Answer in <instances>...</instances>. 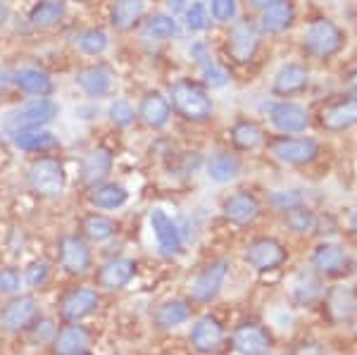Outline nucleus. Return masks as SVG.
Masks as SVG:
<instances>
[{
	"mask_svg": "<svg viewBox=\"0 0 357 355\" xmlns=\"http://www.w3.org/2000/svg\"><path fill=\"white\" fill-rule=\"evenodd\" d=\"M13 141L17 148H22V151H26V153H48V151H53V148H57L55 136L41 127L15 131Z\"/></svg>",
	"mask_w": 357,
	"mask_h": 355,
	"instance_id": "nucleus-27",
	"label": "nucleus"
},
{
	"mask_svg": "<svg viewBox=\"0 0 357 355\" xmlns=\"http://www.w3.org/2000/svg\"><path fill=\"white\" fill-rule=\"evenodd\" d=\"M72 355H93V353H91V351H86V348H84V351H77V353H72Z\"/></svg>",
	"mask_w": 357,
	"mask_h": 355,
	"instance_id": "nucleus-54",
	"label": "nucleus"
},
{
	"mask_svg": "<svg viewBox=\"0 0 357 355\" xmlns=\"http://www.w3.org/2000/svg\"><path fill=\"white\" fill-rule=\"evenodd\" d=\"M136 260L131 257H112L98 270V286L105 291H119L134 279Z\"/></svg>",
	"mask_w": 357,
	"mask_h": 355,
	"instance_id": "nucleus-17",
	"label": "nucleus"
},
{
	"mask_svg": "<svg viewBox=\"0 0 357 355\" xmlns=\"http://www.w3.org/2000/svg\"><path fill=\"white\" fill-rule=\"evenodd\" d=\"M224 210V217H227L231 225H238V227H245V225H252V222L260 217L262 213V205L252 193L248 191H238L234 196H229L224 200L222 205Z\"/></svg>",
	"mask_w": 357,
	"mask_h": 355,
	"instance_id": "nucleus-15",
	"label": "nucleus"
},
{
	"mask_svg": "<svg viewBox=\"0 0 357 355\" xmlns=\"http://www.w3.org/2000/svg\"><path fill=\"white\" fill-rule=\"evenodd\" d=\"M231 343L241 355H267V351L272 348V336L262 324L248 322L234 331Z\"/></svg>",
	"mask_w": 357,
	"mask_h": 355,
	"instance_id": "nucleus-14",
	"label": "nucleus"
},
{
	"mask_svg": "<svg viewBox=\"0 0 357 355\" xmlns=\"http://www.w3.org/2000/svg\"><path fill=\"white\" fill-rule=\"evenodd\" d=\"M29 184L38 196L55 198L65 191L67 186V174L62 163H57L55 158H41L31 165L29 169Z\"/></svg>",
	"mask_w": 357,
	"mask_h": 355,
	"instance_id": "nucleus-3",
	"label": "nucleus"
},
{
	"mask_svg": "<svg viewBox=\"0 0 357 355\" xmlns=\"http://www.w3.org/2000/svg\"><path fill=\"white\" fill-rule=\"evenodd\" d=\"M293 20H296V8H293V3L281 0V3L272 5V8L262 10L260 29L267 33H281L293 24Z\"/></svg>",
	"mask_w": 357,
	"mask_h": 355,
	"instance_id": "nucleus-26",
	"label": "nucleus"
},
{
	"mask_svg": "<svg viewBox=\"0 0 357 355\" xmlns=\"http://www.w3.org/2000/svg\"><path fill=\"white\" fill-rule=\"evenodd\" d=\"M293 355H324V346L317 341H303L301 346L293 351Z\"/></svg>",
	"mask_w": 357,
	"mask_h": 355,
	"instance_id": "nucleus-48",
	"label": "nucleus"
},
{
	"mask_svg": "<svg viewBox=\"0 0 357 355\" xmlns=\"http://www.w3.org/2000/svg\"><path fill=\"white\" fill-rule=\"evenodd\" d=\"M53 355H72L77 351H84L91 343V331L79 322H69L67 327L55 331L53 336Z\"/></svg>",
	"mask_w": 357,
	"mask_h": 355,
	"instance_id": "nucleus-22",
	"label": "nucleus"
},
{
	"mask_svg": "<svg viewBox=\"0 0 357 355\" xmlns=\"http://www.w3.org/2000/svg\"><path fill=\"white\" fill-rule=\"evenodd\" d=\"M319 153V143L310 136H276L272 141V156L286 165H310Z\"/></svg>",
	"mask_w": 357,
	"mask_h": 355,
	"instance_id": "nucleus-5",
	"label": "nucleus"
},
{
	"mask_svg": "<svg viewBox=\"0 0 357 355\" xmlns=\"http://www.w3.org/2000/svg\"><path fill=\"white\" fill-rule=\"evenodd\" d=\"M321 296V289H319V282L312 277V274H298L296 284H293V299L298 303H312Z\"/></svg>",
	"mask_w": 357,
	"mask_h": 355,
	"instance_id": "nucleus-38",
	"label": "nucleus"
},
{
	"mask_svg": "<svg viewBox=\"0 0 357 355\" xmlns=\"http://www.w3.org/2000/svg\"><path fill=\"white\" fill-rule=\"evenodd\" d=\"M50 279V265L45 260H36L26 267L24 272V282L31 286V289H41V286Z\"/></svg>",
	"mask_w": 357,
	"mask_h": 355,
	"instance_id": "nucleus-41",
	"label": "nucleus"
},
{
	"mask_svg": "<svg viewBox=\"0 0 357 355\" xmlns=\"http://www.w3.org/2000/svg\"><path fill=\"white\" fill-rule=\"evenodd\" d=\"M319 122H321V127L326 131H331V134L355 127L357 124V96H350V98L338 100V103H333L331 107H326V110L321 112Z\"/></svg>",
	"mask_w": 357,
	"mask_h": 355,
	"instance_id": "nucleus-18",
	"label": "nucleus"
},
{
	"mask_svg": "<svg viewBox=\"0 0 357 355\" xmlns=\"http://www.w3.org/2000/svg\"><path fill=\"white\" fill-rule=\"evenodd\" d=\"M241 172V163L238 158L231 156V153H215L210 160H207V176L220 184H227V181H234Z\"/></svg>",
	"mask_w": 357,
	"mask_h": 355,
	"instance_id": "nucleus-32",
	"label": "nucleus"
},
{
	"mask_svg": "<svg viewBox=\"0 0 357 355\" xmlns=\"http://www.w3.org/2000/svg\"><path fill=\"white\" fill-rule=\"evenodd\" d=\"M307 84H310L307 67L298 65V62H289V65H284L276 72L272 91H274V96L286 98V96H296V93H301V91H305Z\"/></svg>",
	"mask_w": 357,
	"mask_h": 355,
	"instance_id": "nucleus-19",
	"label": "nucleus"
},
{
	"mask_svg": "<svg viewBox=\"0 0 357 355\" xmlns=\"http://www.w3.org/2000/svg\"><path fill=\"white\" fill-rule=\"evenodd\" d=\"M236 0H210V13L217 22H229L236 17Z\"/></svg>",
	"mask_w": 357,
	"mask_h": 355,
	"instance_id": "nucleus-46",
	"label": "nucleus"
},
{
	"mask_svg": "<svg viewBox=\"0 0 357 355\" xmlns=\"http://www.w3.org/2000/svg\"><path fill=\"white\" fill-rule=\"evenodd\" d=\"M89 198H91V203L100 210H117L129 200V193H126V188L119 184H105V181H100V184L91 186Z\"/></svg>",
	"mask_w": 357,
	"mask_h": 355,
	"instance_id": "nucleus-30",
	"label": "nucleus"
},
{
	"mask_svg": "<svg viewBox=\"0 0 357 355\" xmlns=\"http://www.w3.org/2000/svg\"><path fill=\"white\" fill-rule=\"evenodd\" d=\"M272 203L276 210L289 213V210L303 205V193L301 191H276V193H272Z\"/></svg>",
	"mask_w": 357,
	"mask_h": 355,
	"instance_id": "nucleus-44",
	"label": "nucleus"
},
{
	"mask_svg": "<svg viewBox=\"0 0 357 355\" xmlns=\"http://www.w3.org/2000/svg\"><path fill=\"white\" fill-rule=\"evenodd\" d=\"M257 45H260V36H257V29L250 22L241 20L236 22L229 31V53L236 62H248L252 60Z\"/></svg>",
	"mask_w": 357,
	"mask_h": 355,
	"instance_id": "nucleus-16",
	"label": "nucleus"
},
{
	"mask_svg": "<svg viewBox=\"0 0 357 355\" xmlns=\"http://www.w3.org/2000/svg\"><path fill=\"white\" fill-rule=\"evenodd\" d=\"M41 327H33V336H36L38 341H53V336H55V324H53V319H41Z\"/></svg>",
	"mask_w": 357,
	"mask_h": 355,
	"instance_id": "nucleus-47",
	"label": "nucleus"
},
{
	"mask_svg": "<svg viewBox=\"0 0 357 355\" xmlns=\"http://www.w3.org/2000/svg\"><path fill=\"white\" fill-rule=\"evenodd\" d=\"M203 82L210 89H220V86L229 82V74L224 67L215 65V62H207V65H203Z\"/></svg>",
	"mask_w": 357,
	"mask_h": 355,
	"instance_id": "nucleus-45",
	"label": "nucleus"
},
{
	"mask_svg": "<svg viewBox=\"0 0 357 355\" xmlns=\"http://www.w3.org/2000/svg\"><path fill=\"white\" fill-rule=\"evenodd\" d=\"M350 91H353V93L357 96V70L350 74Z\"/></svg>",
	"mask_w": 357,
	"mask_h": 355,
	"instance_id": "nucleus-51",
	"label": "nucleus"
},
{
	"mask_svg": "<svg viewBox=\"0 0 357 355\" xmlns=\"http://www.w3.org/2000/svg\"><path fill=\"white\" fill-rule=\"evenodd\" d=\"M138 114H141V119L148 124V127L160 129V127H165V124L169 122L172 105H169V100H167L162 93H158V91H153V93H148L146 98L141 100V107H138Z\"/></svg>",
	"mask_w": 357,
	"mask_h": 355,
	"instance_id": "nucleus-24",
	"label": "nucleus"
},
{
	"mask_svg": "<svg viewBox=\"0 0 357 355\" xmlns=\"http://www.w3.org/2000/svg\"><path fill=\"white\" fill-rule=\"evenodd\" d=\"M57 255H60V267L67 274L79 277L91 270V250L82 236H74V234L62 236L60 246H57Z\"/></svg>",
	"mask_w": 357,
	"mask_h": 355,
	"instance_id": "nucleus-11",
	"label": "nucleus"
},
{
	"mask_svg": "<svg viewBox=\"0 0 357 355\" xmlns=\"http://www.w3.org/2000/svg\"><path fill=\"white\" fill-rule=\"evenodd\" d=\"M143 13H146V0H114L112 24L119 31H129L141 22Z\"/></svg>",
	"mask_w": 357,
	"mask_h": 355,
	"instance_id": "nucleus-29",
	"label": "nucleus"
},
{
	"mask_svg": "<svg viewBox=\"0 0 357 355\" xmlns=\"http://www.w3.org/2000/svg\"><path fill=\"white\" fill-rule=\"evenodd\" d=\"M343 31L331 20H314L312 24L305 29L303 45L317 60H329V57H333L343 48Z\"/></svg>",
	"mask_w": 357,
	"mask_h": 355,
	"instance_id": "nucleus-2",
	"label": "nucleus"
},
{
	"mask_svg": "<svg viewBox=\"0 0 357 355\" xmlns=\"http://www.w3.org/2000/svg\"><path fill=\"white\" fill-rule=\"evenodd\" d=\"M269 122L281 134H298V131L307 129L310 112L303 105H298V103L281 100L269 107Z\"/></svg>",
	"mask_w": 357,
	"mask_h": 355,
	"instance_id": "nucleus-13",
	"label": "nucleus"
},
{
	"mask_svg": "<svg viewBox=\"0 0 357 355\" xmlns=\"http://www.w3.org/2000/svg\"><path fill=\"white\" fill-rule=\"evenodd\" d=\"M255 8H260V10H267V8H272V5L276 3H281V0H250Z\"/></svg>",
	"mask_w": 357,
	"mask_h": 355,
	"instance_id": "nucleus-49",
	"label": "nucleus"
},
{
	"mask_svg": "<svg viewBox=\"0 0 357 355\" xmlns=\"http://www.w3.org/2000/svg\"><path fill=\"white\" fill-rule=\"evenodd\" d=\"M172 103H174L176 112L191 122H203L212 114L210 96L188 79H178L172 84Z\"/></svg>",
	"mask_w": 357,
	"mask_h": 355,
	"instance_id": "nucleus-1",
	"label": "nucleus"
},
{
	"mask_svg": "<svg viewBox=\"0 0 357 355\" xmlns=\"http://www.w3.org/2000/svg\"><path fill=\"white\" fill-rule=\"evenodd\" d=\"M98 305H100V294L93 286H74L60 301V315L67 324L82 322V319L98 310Z\"/></svg>",
	"mask_w": 357,
	"mask_h": 355,
	"instance_id": "nucleus-6",
	"label": "nucleus"
},
{
	"mask_svg": "<svg viewBox=\"0 0 357 355\" xmlns=\"http://www.w3.org/2000/svg\"><path fill=\"white\" fill-rule=\"evenodd\" d=\"M286 257H289V253H286L284 243L276 241V239H269V236L252 241L245 250V262L257 272L276 270V267L284 265Z\"/></svg>",
	"mask_w": 357,
	"mask_h": 355,
	"instance_id": "nucleus-8",
	"label": "nucleus"
},
{
	"mask_svg": "<svg viewBox=\"0 0 357 355\" xmlns=\"http://www.w3.org/2000/svg\"><path fill=\"white\" fill-rule=\"evenodd\" d=\"M5 20H8V5H5V0H0V27L5 24Z\"/></svg>",
	"mask_w": 357,
	"mask_h": 355,
	"instance_id": "nucleus-50",
	"label": "nucleus"
},
{
	"mask_svg": "<svg viewBox=\"0 0 357 355\" xmlns=\"http://www.w3.org/2000/svg\"><path fill=\"white\" fill-rule=\"evenodd\" d=\"M191 305L186 301H167L155 310V322L160 329H174L191 319Z\"/></svg>",
	"mask_w": 357,
	"mask_h": 355,
	"instance_id": "nucleus-31",
	"label": "nucleus"
},
{
	"mask_svg": "<svg viewBox=\"0 0 357 355\" xmlns=\"http://www.w3.org/2000/svg\"><path fill=\"white\" fill-rule=\"evenodd\" d=\"M13 82L17 84V89H22L29 96H36V98H48V96L53 93V79L43 70L31 67V65L15 70Z\"/></svg>",
	"mask_w": 357,
	"mask_h": 355,
	"instance_id": "nucleus-23",
	"label": "nucleus"
},
{
	"mask_svg": "<svg viewBox=\"0 0 357 355\" xmlns=\"http://www.w3.org/2000/svg\"><path fill=\"white\" fill-rule=\"evenodd\" d=\"M107 33L100 31V29H91V31L82 33L79 38V48L84 50L86 55H102L107 50Z\"/></svg>",
	"mask_w": 357,
	"mask_h": 355,
	"instance_id": "nucleus-39",
	"label": "nucleus"
},
{
	"mask_svg": "<svg viewBox=\"0 0 357 355\" xmlns=\"http://www.w3.org/2000/svg\"><path fill=\"white\" fill-rule=\"evenodd\" d=\"M134 107L129 105L126 100H114L110 105V119L117 127H129L131 122H134Z\"/></svg>",
	"mask_w": 357,
	"mask_h": 355,
	"instance_id": "nucleus-43",
	"label": "nucleus"
},
{
	"mask_svg": "<svg viewBox=\"0 0 357 355\" xmlns=\"http://www.w3.org/2000/svg\"><path fill=\"white\" fill-rule=\"evenodd\" d=\"M36 317H38V301L33 296H15L0 310V324L8 331H24L36 322Z\"/></svg>",
	"mask_w": 357,
	"mask_h": 355,
	"instance_id": "nucleus-10",
	"label": "nucleus"
},
{
	"mask_svg": "<svg viewBox=\"0 0 357 355\" xmlns=\"http://www.w3.org/2000/svg\"><path fill=\"white\" fill-rule=\"evenodd\" d=\"M231 141L238 151H255L257 146H262L264 141V131L257 127L255 122H236L231 129Z\"/></svg>",
	"mask_w": 357,
	"mask_h": 355,
	"instance_id": "nucleus-34",
	"label": "nucleus"
},
{
	"mask_svg": "<svg viewBox=\"0 0 357 355\" xmlns=\"http://www.w3.org/2000/svg\"><path fill=\"white\" fill-rule=\"evenodd\" d=\"M286 225L296 234H310L317 227V215L310 208H305V205H298V208L286 213Z\"/></svg>",
	"mask_w": 357,
	"mask_h": 355,
	"instance_id": "nucleus-37",
	"label": "nucleus"
},
{
	"mask_svg": "<svg viewBox=\"0 0 357 355\" xmlns=\"http://www.w3.org/2000/svg\"><path fill=\"white\" fill-rule=\"evenodd\" d=\"M186 3H188V0H169V5H172V8H174V10H181Z\"/></svg>",
	"mask_w": 357,
	"mask_h": 355,
	"instance_id": "nucleus-52",
	"label": "nucleus"
},
{
	"mask_svg": "<svg viewBox=\"0 0 357 355\" xmlns=\"http://www.w3.org/2000/svg\"><path fill=\"white\" fill-rule=\"evenodd\" d=\"M165 355H172V353H165Z\"/></svg>",
	"mask_w": 357,
	"mask_h": 355,
	"instance_id": "nucleus-55",
	"label": "nucleus"
},
{
	"mask_svg": "<svg viewBox=\"0 0 357 355\" xmlns=\"http://www.w3.org/2000/svg\"><path fill=\"white\" fill-rule=\"evenodd\" d=\"M62 17H65V3H62V0H41V3L33 5L29 20H31L33 27L48 29V27L60 24Z\"/></svg>",
	"mask_w": 357,
	"mask_h": 355,
	"instance_id": "nucleus-33",
	"label": "nucleus"
},
{
	"mask_svg": "<svg viewBox=\"0 0 357 355\" xmlns=\"http://www.w3.org/2000/svg\"><path fill=\"white\" fill-rule=\"evenodd\" d=\"M5 82H8V77H5L3 67H0V91H3V89H5Z\"/></svg>",
	"mask_w": 357,
	"mask_h": 355,
	"instance_id": "nucleus-53",
	"label": "nucleus"
},
{
	"mask_svg": "<svg viewBox=\"0 0 357 355\" xmlns=\"http://www.w3.org/2000/svg\"><path fill=\"white\" fill-rule=\"evenodd\" d=\"M151 227L155 234V241H158L160 253L167 257H176L183 253V239H181V229L162 208H153L151 210Z\"/></svg>",
	"mask_w": 357,
	"mask_h": 355,
	"instance_id": "nucleus-7",
	"label": "nucleus"
},
{
	"mask_svg": "<svg viewBox=\"0 0 357 355\" xmlns=\"http://www.w3.org/2000/svg\"><path fill=\"white\" fill-rule=\"evenodd\" d=\"M60 107L55 105L50 98H36L31 103H26V105L17 107L5 117V127L10 131H22V129H36V127H43V124L53 122L55 114Z\"/></svg>",
	"mask_w": 357,
	"mask_h": 355,
	"instance_id": "nucleus-4",
	"label": "nucleus"
},
{
	"mask_svg": "<svg viewBox=\"0 0 357 355\" xmlns=\"http://www.w3.org/2000/svg\"><path fill=\"white\" fill-rule=\"evenodd\" d=\"M22 282H24V277L20 274V270H15V267H0V294L5 296L20 294Z\"/></svg>",
	"mask_w": 357,
	"mask_h": 355,
	"instance_id": "nucleus-42",
	"label": "nucleus"
},
{
	"mask_svg": "<svg viewBox=\"0 0 357 355\" xmlns=\"http://www.w3.org/2000/svg\"><path fill=\"white\" fill-rule=\"evenodd\" d=\"M82 232L86 239L100 243V241H107L110 236H114L117 225H114V220H110V217H105V215H89L82 222Z\"/></svg>",
	"mask_w": 357,
	"mask_h": 355,
	"instance_id": "nucleus-35",
	"label": "nucleus"
},
{
	"mask_svg": "<svg viewBox=\"0 0 357 355\" xmlns=\"http://www.w3.org/2000/svg\"><path fill=\"white\" fill-rule=\"evenodd\" d=\"M112 169V153L107 148H93L84 160V181L91 186L105 181Z\"/></svg>",
	"mask_w": 357,
	"mask_h": 355,
	"instance_id": "nucleus-28",
	"label": "nucleus"
},
{
	"mask_svg": "<svg viewBox=\"0 0 357 355\" xmlns=\"http://www.w3.org/2000/svg\"><path fill=\"white\" fill-rule=\"evenodd\" d=\"M312 267L324 277H336L348 267V253L338 243H319L312 253Z\"/></svg>",
	"mask_w": 357,
	"mask_h": 355,
	"instance_id": "nucleus-20",
	"label": "nucleus"
},
{
	"mask_svg": "<svg viewBox=\"0 0 357 355\" xmlns=\"http://www.w3.org/2000/svg\"><path fill=\"white\" fill-rule=\"evenodd\" d=\"M183 20H186V27L191 29V31H205V29L210 27V13H207V8L203 3H193L191 8L183 13Z\"/></svg>",
	"mask_w": 357,
	"mask_h": 355,
	"instance_id": "nucleus-40",
	"label": "nucleus"
},
{
	"mask_svg": "<svg viewBox=\"0 0 357 355\" xmlns=\"http://www.w3.org/2000/svg\"><path fill=\"white\" fill-rule=\"evenodd\" d=\"M355 308H357V299L350 289L345 286H336L326 294V312L333 322H348L353 319L355 315Z\"/></svg>",
	"mask_w": 357,
	"mask_h": 355,
	"instance_id": "nucleus-25",
	"label": "nucleus"
},
{
	"mask_svg": "<svg viewBox=\"0 0 357 355\" xmlns=\"http://www.w3.org/2000/svg\"><path fill=\"white\" fill-rule=\"evenodd\" d=\"M146 36L155 38V41H165V38H172L176 33V20L169 15H155L146 22Z\"/></svg>",
	"mask_w": 357,
	"mask_h": 355,
	"instance_id": "nucleus-36",
	"label": "nucleus"
},
{
	"mask_svg": "<svg viewBox=\"0 0 357 355\" xmlns=\"http://www.w3.org/2000/svg\"><path fill=\"white\" fill-rule=\"evenodd\" d=\"M188 341H191L193 351H198L200 355H212L217 353L224 346V327L217 317L212 315H205L198 322L191 327V334H188Z\"/></svg>",
	"mask_w": 357,
	"mask_h": 355,
	"instance_id": "nucleus-12",
	"label": "nucleus"
},
{
	"mask_svg": "<svg viewBox=\"0 0 357 355\" xmlns=\"http://www.w3.org/2000/svg\"><path fill=\"white\" fill-rule=\"evenodd\" d=\"M229 274V262L227 260H217L212 265H207L205 270H200L195 274V279L191 282V299L195 303H210L220 296L224 279Z\"/></svg>",
	"mask_w": 357,
	"mask_h": 355,
	"instance_id": "nucleus-9",
	"label": "nucleus"
},
{
	"mask_svg": "<svg viewBox=\"0 0 357 355\" xmlns=\"http://www.w3.org/2000/svg\"><path fill=\"white\" fill-rule=\"evenodd\" d=\"M77 84L82 86V91H86L89 96L102 98V96H110L114 89V72L105 65H93L86 67L77 74Z\"/></svg>",
	"mask_w": 357,
	"mask_h": 355,
	"instance_id": "nucleus-21",
	"label": "nucleus"
}]
</instances>
